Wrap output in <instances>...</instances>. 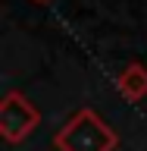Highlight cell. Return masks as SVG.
<instances>
[{
	"instance_id": "1",
	"label": "cell",
	"mask_w": 147,
	"mask_h": 151,
	"mask_svg": "<svg viewBox=\"0 0 147 151\" xmlns=\"http://www.w3.org/2000/svg\"><path fill=\"white\" fill-rule=\"evenodd\" d=\"M53 145L56 151H116L119 135L97 110L82 107L60 126V132L53 135Z\"/></svg>"
},
{
	"instance_id": "2",
	"label": "cell",
	"mask_w": 147,
	"mask_h": 151,
	"mask_svg": "<svg viewBox=\"0 0 147 151\" xmlns=\"http://www.w3.org/2000/svg\"><path fill=\"white\" fill-rule=\"evenodd\" d=\"M41 123V110L28 101L22 91H6L0 101V135L9 145L25 142Z\"/></svg>"
},
{
	"instance_id": "3",
	"label": "cell",
	"mask_w": 147,
	"mask_h": 151,
	"mask_svg": "<svg viewBox=\"0 0 147 151\" xmlns=\"http://www.w3.org/2000/svg\"><path fill=\"white\" fill-rule=\"evenodd\" d=\"M116 91L125 98V101H141L147 98V66L138 63V60H131L119 76H116Z\"/></svg>"
},
{
	"instance_id": "4",
	"label": "cell",
	"mask_w": 147,
	"mask_h": 151,
	"mask_svg": "<svg viewBox=\"0 0 147 151\" xmlns=\"http://www.w3.org/2000/svg\"><path fill=\"white\" fill-rule=\"evenodd\" d=\"M31 3H38V6H44V3H50V0H31Z\"/></svg>"
}]
</instances>
